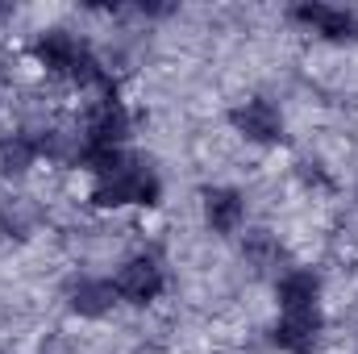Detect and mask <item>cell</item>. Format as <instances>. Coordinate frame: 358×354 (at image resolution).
I'll return each mask as SVG.
<instances>
[{"label":"cell","mask_w":358,"mask_h":354,"mask_svg":"<svg viewBox=\"0 0 358 354\" xmlns=\"http://www.w3.org/2000/svg\"><path fill=\"white\" fill-rule=\"evenodd\" d=\"M134 134V117L125 108V100L117 92H100L92 96L84 117L76 121V142H80V155H76V167H84L88 176H100L104 167H113L121 155H125V142Z\"/></svg>","instance_id":"1"},{"label":"cell","mask_w":358,"mask_h":354,"mask_svg":"<svg viewBox=\"0 0 358 354\" xmlns=\"http://www.w3.org/2000/svg\"><path fill=\"white\" fill-rule=\"evenodd\" d=\"M29 55H34V63H38L46 76H55V80H63V84L88 88V92H96V96H100V92H117V80L108 76V67L100 63V55L92 50V42L80 38V34H71V29H63V25L34 34Z\"/></svg>","instance_id":"2"},{"label":"cell","mask_w":358,"mask_h":354,"mask_svg":"<svg viewBox=\"0 0 358 354\" xmlns=\"http://www.w3.org/2000/svg\"><path fill=\"white\" fill-rule=\"evenodd\" d=\"M88 200H92V208H104V213L159 208L163 204V176L150 167V159L125 150L113 167H104L100 176H92Z\"/></svg>","instance_id":"3"},{"label":"cell","mask_w":358,"mask_h":354,"mask_svg":"<svg viewBox=\"0 0 358 354\" xmlns=\"http://www.w3.org/2000/svg\"><path fill=\"white\" fill-rule=\"evenodd\" d=\"M113 288L121 296V304L129 309H150L163 300L167 292V263L155 250H138L129 259H121V267L113 271Z\"/></svg>","instance_id":"4"},{"label":"cell","mask_w":358,"mask_h":354,"mask_svg":"<svg viewBox=\"0 0 358 354\" xmlns=\"http://www.w3.org/2000/svg\"><path fill=\"white\" fill-rule=\"evenodd\" d=\"M287 17L304 34H313V38H321L329 46H350V42H358V8L329 4V0H300V4L287 8Z\"/></svg>","instance_id":"5"},{"label":"cell","mask_w":358,"mask_h":354,"mask_svg":"<svg viewBox=\"0 0 358 354\" xmlns=\"http://www.w3.org/2000/svg\"><path fill=\"white\" fill-rule=\"evenodd\" d=\"M229 125L250 146H283L287 142V117L271 96H246L229 108Z\"/></svg>","instance_id":"6"},{"label":"cell","mask_w":358,"mask_h":354,"mask_svg":"<svg viewBox=\"0 0 358 354\" xmlns=\"http://www.w3.org/2000/svg\"><path fill=\"white\" fill-rule=\"evenodd\" d=\"M325 342V313L321 309H292L271 321V346L283 354H321Z\"/></svg>","instance_id":"7"},{"label":"cell","mask_w":358,"mask_h":354,"mask_svg":"<svg viewBox=\"0 0 358 354\" xmlns=\"http://www.w3.org/2000/svg\"><path fill=\"white\" fill-rule=\"evenodd\" d=\"M63 304L80 321H104L121 304V296H117L113 279H104V275H71L63 283Z\"/></svg>","instance_id":"8"},{"label":"cell","mask_w":358,"mask_h":354,"mask_svg":"<svg viewBox=\"0 0 358 354\" xmlns=\"http://www.w3.org/2000/svg\"><path fill=\"white\" fill-rule=\"evenodd\" d=\"M200 217L208 225V234L217 238H238L246 229V192L229 187V183H213L200 192Z\"/></svg>","instance_id":"9"},{"label":"cell","mask_w":358,"mask_h":354,"mask_svg":"<svg viewBox=\"0 0 358 354\" xmlns=\"http://www.w3.org/2000/svg\"><path fill=\"white\" fill-rule=\"evenodd\" d=\"M242 242V263L250 267L255 275H283L287 271V246H283V238L275 234V229H267V225H259V229H246V234H238Z\"/></svg>","instance_id":"10"},{"label":"cell","mask_w":358,"mask_h":354,"mask_svg":"<svg viewBox=\"0 0 358 354\" xmlns=\"http://www.w3.org/2000/svg\"><path fill=\"white\" fill-rule=\"evenodd\" d=\"M321 292H325V279H321L317 267H287L275 279V304H279V313L321 309Z\"/></svg>","instance_id":"11"},{"label":"cell","mask_w":358,"mask_h":354,"mask_svg":"<svg viewBox=\"0 0 358 354\" xmlns=\"http://www.w3.org/2000/svg\"><path fill=\"white\" fill-rule=\"evenodd\" d=\"M42 150H38V138L34 129H8L0 134V179H25L34 167H38Z\"/></svg>","instance_id":"12"},{"label":"cell","mask_w":358,"mask_h":354,"mask_svg":"<svg viewBox=\"0 0 358 354\" xmlns=\"http://www.w3.org/2000/svg\"><path fill=\"white\" fill-rule=\"evenodd\" d=\"M42 229V208L34 196H4L0 200V234L13 242H29Z\"/></svg>","instance_id":"13"},{"label":"cell","mask_w":358,"mask_h":354,"mask_svg":"<svg viewBox=\"0 0 358 354\" xmlns=\"http://www.w3.org/2000/svg\"><path fill=\"white\" fill-rule=\"evenodd\" d=\"M296 171H300V183H304V187H329L321 163H308V159H304V163H296Z\"/></svg>","instance_id":"14"},{"label":"cell","mask_w":358,"mask_h":354,"mask_svg":"<svg viewBox=\"0 0 358 354\" xmlns=\"http://www.w3.org/2000/svg\"><path fill=\"white\" fill-rule=\"evenodd\" d=\"M355 354H358V342H355Z\"/></svg>","instance_id":"15"}]
</instances>
